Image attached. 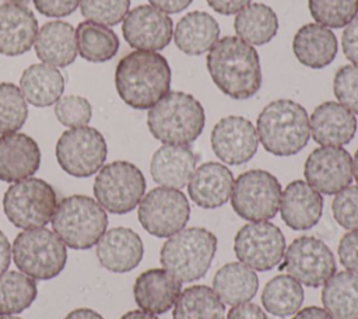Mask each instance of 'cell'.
Listing matches in <instances>:
<instances>
[{
  "instance_id": "cell-6",
  "label": "cell",
  "mask_w": 358,
  "mask_h": 319,
  "mask_svg": "<svg viewBox=\"0 0 358 319\" xmlns=\"http://www.w3.org/2000/svg\"><path fill=\"white\" fill-rule=\"evenodd\" d=\"M106 227V211L96 200L84 194L62 199L52 217L53 232L67 248L76 250H85L96 245Z\"/></svg>"
},
{
  "instance_id": "cell-28",
  "label": "cell",
  "mask_w": 358,
  "mask_h": 319,
  "mask_svg": "<svg viewBox=\"0 0 358 319\" xmlns=\"http://www.w3.org/2000/svg\"><path fill=\"white\" fill-rule=\"evenodd\" d=\"M220 38L217 20L206 11L185 14L173 29L176 48L189 56H199L210 50Z\"/></svg>"
},
{
  "instance_id": "cell-17",
  "label": "cell",
  "mask_w": 358,
  "mask_h": 319,
  "mask_svg": "<svg viewBox=\"0 0 358 319\" xmlns=\"http://www.w3.org/2000/svg\"><path fill=\"white\" fill-rule=\"evenodd\" d=\"M259 137L256 127L243 116H225L211 130V148L225 164L241 165L253 158Z\"/></svg>"
},
{
  "instance_id": "cell-31",
  "label": "cell",
  "mask_w": 358,
  "mask_h": 319,
  "mask_svg": "<svg viewBox=\"0 0 358 319\" xmlns=\"http://www.w3.org/2000/svg\"><path fill=\"white\" fill-rule=\"evenodd\" d=\"M322 302L334 319H358V274L350 270L334 273L323 284Z\"/></svg>"
},
{
  "instance_id": "cell-41",
  "label": "cell",
  "mask_w": 358,
  "mask_h": 319,
  "mask_svg": "<svg viewBox=\"0 0 358 319\" xmlns=\"http://www.w3.org/2000/svg\"><path fill=\"white\" fill-rule=\"evenodd\" d=\"M333 92L343 106L358 115V64H345L336 71Z\"/></svg>"
},
{
  "instance_id": "cell-1",
  "label": "cell",
  "mask_w": 358,
  "mask_h": 319,
  "mask_svg": "<svg viewBox=\"0 0 358 319\" xmlns=\"http://www.w3.org/2000/svg\"><path fill=\"white\" fill-rule=\"evenodd\" d=\"M206 66L217 88L232 99H248L262 87L256 49L238 36H224L210 49Z\"/></svg>"
},
{
  "instance_id": "cell-33",
  "label": "cell",
  "mask_w": 358,
  "mask_h": 319,
  "mask_svg": "<svg viewBox=\"0 0 358 319\" xmlns=\"http://www.w3.org/2000/svg\"><path fill=\"white\" fill-rule=\"evenodd\" d=\"M77 53L91 62L103 63L113 59L119 50L117 35L105 25L83 21L76 28Z\"/></svg>"
},
{
  "instance_id": "cell-36",
  "label": "cell",
  "mask_w": 358,
  "mask_h": 319,
  "mask_svg": "<svg viewBox=\"0 0 358 319\" xmlns=\"http://www.w3.org/2000/svg\"><path fill=\"white\" fill-rule=\"evenodd\" d=\"M38 294L32 277L18 270H10L0 276V316L15 315L32 305Z\"/></svg>"
},
{
  "instance_id": "cell-8",
  "label": "cell",
  "mask_w": 358,
  "mask_h": 319,
  "mask_svg": "<svg viewBox=\"0 0 358 319\" xmlns=\"http://www.w3.org/2000/svg\"><path fill=\"white\" fill-rule=\"evenodd\" d=\"M57 194L52 185L39 178L13 183L3 196V210L8 221L22 229L41 228L52 221Z\"/></svg>"
},
{
  "instance_id": "cell-32",
  "label": "cell",
  "mask_w": 358,
  "mask_h": 319,
  "mask_svg": "<svg viewBox=\"0 0 358 319\" xmlns=\"http://www.w3.org/2000/svg\"><path fill=\"white\" fill-rule=\"evenodd\" d=\"M236 36L252 46L268 43L278 31V18L274 10L263 3H250L242 8L234 21Z\"/></svg>"
},
{
  "instance_id": "cell-14",
  "label": "cell",
  "mask_w": 358,
  "mask_h": 319,
  "mask_svg": "<svg viewBox=\"0 0 358 319\" xmlns=\"http://www.w3.org/2000/svg\"><path fill=\"white\" fill-rule=\"evenodd\" d=\"M284 267L301 284L316 288L336 273V260L322 239L299 236L285 250Z\"/></svg>"
},
{
  "instance_id": "cell-40",
  "label": "cell",
  "mask_w": 358,
  "mask_h": 319,
  "mask_svg": "<svg viewBox=\"0 0 358 319\" xmlns=\"http://www.w3.org/2000/svg\"><path fill=\"white\" fill-rule=\"evenodd\" d=\"M55 116L66 127L87 126L92 116L90 101L80 95H64L55 104Z\"/></svg>"
},
{
  "instance_id": "cell-38",
  "label": "cell",
  "mask_w": 358,
  "mask_h": 319,
  "mask_svg": "<svg viewBox=\"0 0 358 319\" xmlns=\"http://www.w3.org/2000/svg\"><path fill=\"white\" fill-rule=\"evenodd\" d=\"M312 18L327 28L347 27L358 14V0H308Z\"/></svg>"
},
{
  "instance_id": "cell-39",
  "label": "cell",
  "mask_w": 358,
  "mask_h": 319,
  "mask_svg": "<svg viewBox=\"0 0 358 319\" xmlns=\"http://www.w3.org/2000/svg\"><path fill=\"white\" fill-rule=\"evenodd\" d=\"M129 8L130 0H80V10L87 21L105 27L123 21Z\"/></svg>"
},
{
  "instance_id": "cell-19",
  "label": "cell",
  "mask_w": 358,
  "mask_h": 319,
  "mask_svg": "<svg viewBox=\"0 0 358 319\" xmlns=\"http://www.w3.org/2000/svg\"><path fill=\"white\" fill-rule=\"evenodd\" d=\"M144 255L140 235L126 227L103 232L96 242V257L102 267L112 273H127L138 266Z\"/></svg>"
},
{
  "instance_id": "cell-13",
  "label": "cell",
  "mask_w": 358,
  "mask_h": 319,
  "mask_svg": "<svg viewBox=\"0 0 358 319\" xmlns=\"http://www.w3.org/2000/svg\"><path fill=\"white\" fill-rule=\"evenodd\" d=\"M234 250L239 262L257 271L278 266L285 253V238L281 229L268 221L245 224L236 232Z\"/></svg>"
},
{
  "instance_id": "cell-22",
  "label": "cell",
  "mask_w": 358,
  "mask_h": 319,
  "mask_svg": "<svg viewBox=\"0 0 358 319\" xmlns=\"http://www.w3.org/2000/svg\"><path fill=\"white\" fill-rule=\"evenodd\" d=\"M38 20L27 6L0 4V55L20 56L35 43Z\"/></svg>"
},
{
  "instance_id": "cell-11",
  "label": "cell",
  "mask_w": 358,
  "mask_h": 319,
  "mask_svg": "<svg viewBox=\"0 0 358 319\" xmlns=\"http://www.w3.org/2000/svg\"><path fill=\"white\" fill-rule=\"evenodd\" d=\"M55 154L57 164L66 173L76 178H88L103 166L108 146L99 130L80 126L62 133Z\"/></svg>"
},
{
  "instance_id": "cell-42",
  "label": "cell",
  "mask_w": 358,
  "mask_h": 319,
  "mask_svg": "<svg viewBox=\"0 0 358 319\" xmlns=\"http://www.w3.org/2000/svg\"><path fill=\"white\" fill-rule=\"evenodd\" d=\"M333 217L344 229H358V185L336 193L331 201Z\"/></svg>"
},
{
  "instance_id": "cell-44",
  "label": "cell",
  "mask_w": 358,
  "mask_h": 319,
  "mask_svg": "<svg viewBox=\"0 0 358 319\" xmlns=\"http://www.w3.org/2000/svg\"><path fill=\"white\" fill-rule=\"evenodd\" d=\"M32 1L38 13L52 18L70 15L77 10L80 4V0H32Z\"/></svg>"
},
{
  "instance_id": "cell-49",
  "label": "cell",
  "mask_w": 358,
  "mask_h": 319,
  "mask_svg": "<svg viewBox=\"0 0 358 319\" xmlns=\"http://www.w3.org/2000/svg\"><path fill=\"white\" fill-rule=\"evenodd\" d=\"M292 319H334V318L323 308L308 306L298 311Z\"/></svg>"
},
{
  "instance_id": "cell-34",
  "label": "cell",
  "mask_w": 358,
  "mask_h": 319,
  "mask_svg": "<svg viewBox=\"0 0 358 319\" xmlns=\"http://www.w3.org/2000/svg\"><path fill=\"white\" fill-rule=\"evenodd\" d=\"M225 305L207 285L185 288L173 306L172 319H224Z\"/></svg>"
},
{
  "instance_id": "cell-48",
  "label": "cell",
  "mask_w": 358,
  "mask_h": 319,
  "mask_svg": "<svg viewBox=\"0 0 358 319\" xmlns=\"http://www.w3.org/2000/svg\"><path fill=\"white\" fill-rule=\"evenodd\" d=\"M150 4L165 14H176L187 8L193 0H148Z\"/></svg>"
},
{
  "instance_id": "cell-23",
  "label": "cell",
  "mask_w": 358,
  "mask_h": 319,
  "mask_svg": "<svg viewBox=\"0 0 358 319\" xmlns=\"http://www.w3.org/2000/svg\"><path fill=\"white\" fill-rule=\"evenodd\" d=\"M182 292V281L165 269L143 271L134 281L133 295L137 306L159 315L168 312Z\"/></svg>"
},
{
  "instance_id": "cell-2",
  "label": "cell",
  "mask_w": 358,
  "mask_h": 319,
  "mask_svg": "<svg viewBox=\"0 0 358 319\" xmlns=\"http://www.w3.org/2000/svg\"><path fill=\"white\" fill-rule=\"evenodd\" d=\"M172 71L158 52L134 50L123 56L115 70V87L122 101L133 109H150L171 88Z\"/></svg>"
},
{
  "instance_id": "cell-55",
  "label": "cell",
  "mask_w": 358,
  "mask_h": 319,
  "mask_svg": "<svg viewBox=\"0 0 358 319\" xmlns=\"http://www.w3.org/2000/svg\"><path fill=\"white\" fill-rule=\"evenodd\" d=\"M0 319H21L18 316H13V315H1Z\"/></svg>"
},
{
  "instance_id": "cell-7",
  "label": "cell",
  "mask_w": 358,
  "mask_h": 319,
  "mask_svg": "<svg viewBox=\"0 0 358 319\" xmlns=\"http://www.w3.org/2000/svg\"><path fill=\"white\" fill-rule=\"evenodd\" d=\"M15 266L34 280H50L59 276L67 263L63 241L45 227L20 232L11 248Z\"/></svg>"
},
{
  "instance_id": "cell-25",
  "label": "cell",
  "mask_w": 358,
  "mask_h": 319,
  "mask_svg": "<svg viewBox=\"0 0 358 319\" xmlns=\"http://www.w3.org/2000/svg\"><path fill=\"white\" fill-rule=\"evenodd\" d=\"M199 157L185 144H164L152 155L150 172L155 183L164 187H185L197 164Z\"/></svg>"
},
{
  "instance_id": "cell-52",
  "label": "cell",
  "mask_w": 358,
  "mask_h": 319,
  "mask_svg": "<svg viewBox=\"0 0 358 319\" xmlns=\"http://www.w3.org/2000/svg\"><path fill=\"white\" fill-rule=\"evenodd\" d=\"M120 319H159V318L143 309H134V311L126 312L123 316H120Z\"/></svg>"
},
{
  "instance_id": "cell-27",
  "label": "cell",
  "mask_w": 358,
  "mask_h": 319,
  "mask_svg": "<svg viewBox=\"0 0 358 319\" xmlns=\"http://www.w3.org/2000/svg\"><path fill=\"white\" fill-rule=\"evenodd\" d=\"M35 53L42 63L53 67H67L77 57L76 29L66 21L45 22L35 39Z\"/></svg>"
},
{
  "instance_id": "cell-12",
  "label": "cell",
  "mask_w": 358,
  "mask_h": 319,
  "mask_svg": "<svg viewBox=\"0 0 358 319\" xmlns=\"http://www.w3.org/2000/svg\"><path fill=\"white\" fill-rule=\"evenodd\" d=\"M137 215L148 234L157 238H169L186 227L190 206L179 189L159 186L143 196Z\"/></svg>"
},
{
  "instance_id": "cell-53",
  "label": "cell",
  "mask_w": 358,
  "mask_h": 319,
  "mask_svg": "<svg viewBox=\"0 0 358 319\" xmlns=\"http://www.w3.org/2000/svg\"><path fill=\"white\" fill-rule=\"evenodd\" d=\"M352 173H354L355 180L358 182V150L355 151V154H354V160H352Z\"/></svg>"
},
{
  "instance_id": "cell-16",
  "label": "cell",
  "mask_w": 358,
  "mask_h": 319,
  "mask_svg": "<svg viewBox=\"0 0 358 319\" xmlns=\"http://www.w3.org/2000/svg\"><path fill=\"white\" fill-rule=\"evenodd\" d=\"M122 32L133 49L157 52L169 45L173 36V22L168 14L151 4H141L126 14Z\"/></svg>"
},
{
  "instance_id": "cell-5",
  "label": "cell",
  "mask_w": 358,
  "mask_h": 319,
  "mask_svg": "<svg viewBox=\"0 0 358 319\" xmlns=\"http://www.w3.org/2000/svg\"><path fill=\"white\" fill-rule=\"evenodd\" d=\"M215 252L217 236L203 227H190L165 241L159 262L178 280L192 283L207 273Z\"/></svg>"
},
{
  "instance_id": "cell-45",
  "label": "cell",
  "mask_w": 358,
  "mask_h": 319,
  "mask_svg": "<svg viewBox=\"0 0 358 319\" xmlns=\"http://www.w3.org/2000/svg\"><path fill=\"white\" fill-rule=\"evenodd\" d=\"M341 48L345 57L358 64V15L345 27L341 35Z\"/></svg>"
},
{
  "instance_id": "cell-24",
  "label": "cell",
  "mask_w": 358,
  "mask_h": 319,
  "mask_svg": "<svg viewBox=\"0 0 358 319\" xmlns=\"http://www.w3.org/2000/svg\"><path fill=\"white\" fill-rule=\"evenodd\" d=\"M234 175L220 162H206L197 166L187 183L190 199L201 208L224 206L232 193Z\"/></svg>"
},
{
  "instance_id": "cell-15",
  "label": "cell",
  "mask_w": 358,
  "mask_h": 319,
  "mask_svg": "<svg viewBox=\"0 0 358 319\" xmlns=\"http://www.w3.org/2000/svg\"><path fill=\"white\" fill-rule=\"evenodd\" d=\"M303 175L319 193L336 194L352 182V158L343 147L322 146L308 155Z\"/></svg>"
},
{
  "instance_id": "cell-35",
  "label": "cell",
  "mask_w": 358,
  "mask_h": 319,
  "mask_svg": "<svg viewBox=\"0 0 358 319\" xmlns=\"http://www.w3.org/2000/svg\"><path fill=\"white\" fill-rule=\"evenodd\" d=\"M303 302V288L291 276L280 274L273 277L262 291L263 308L278 318L294 315Z\"/></svg>"
},
{
  "instance_id": "cell-47",
  "label": "cell",
  "mask_w": 358,
  "mask_h": 319,
  "mask_svg": "<svg viewBox=\"0 0 358 319\" xmlns=\"http://www.w3.org/2000/svg\"><path fill=\"white\" fill-rule=\"evenodd\" d=\"M206 1L215 13L222 15L238 14L242 8H245L252 3V0H206Z\"/></svg>"
},
{
  "instance_id": "cell-20",
  "label": "cell",
  "mask_w": 358,
  "mask_h": 319,
  "mask_svg": "<svg viewBox=\"0 0 358 319\" xmlns=\"http://www.w3.org/2000/svg\"><path fill=\"white\" fill-rule=\"evenodd\" d=\"M281 218L295 231L313 228L323 213V197L305 180H292L281 192Z\"/></svg>"
},
{
  "instance_id": "cell-30",
  "label": "cell",
  "mask_w": 358,
  "mask_h": 319,
  "mask_svg": "<svg viewBox=\"0 0 358 319\" xmlns=\"http://www.w3.org/2000/svg\"><path fill=\"white\" fill-rule=\"evenodd\" d=\"M259 288L255 270L242 262H229L220 267L213 278V290L227 305L248 302Z\"/></svg>"
},
{
  "instance_id": "cell-3",
  "label": "cell",
  "mask_w": 358,
  "mask_h": 319,
  "mask_svg": "<svg viewBox=\"0 0 358 319\" xmlns=\"http://www.w3.org/2000/svg\"><path fill=\"white\" fill-rule=\"evenodd\" d=\"M256 132L263 148L277 157L298 154L309 141V116L292 99H275L259 113Z\"/></svg>"
},
{
  "instance_id": "cell-21",
  "label": "cell",
  "mask_w": 358,
  "mask_h": 319,
  "mask_svg": "<svg viewBox=\"0 0 358 319\" xmlns=\"http://www.w3.org/2000/svg\"><path fill=\"white\" fill-rule=\"evenodd\" d=\"M313 140L322 146L343 147L357 132L355 115L336 101H326L315 108L309 118Z\"/></svg>"
},
{
  "instance_id": "cell-43",
  "label": "cell",
  "mask_w": 358,
  "mask_h": 319,
  "mask_svg": "<svg viewBox=\"0 0 358 319\" xmlns=\"http://www.w3.org/2000/svg\"><path fill=\"white\" fill-rule=\"evenodd\" d=\"M338 257L347 270L358 274V229L343 235L338 243Z\"/></svg>"
},
{
  "instance_id": "cell-37",
  "label": "cell",
  "mask_w": 358,
  "mask_h": 319,
  "mask_svg": "<svg viewBox=\"0 0 358 319\" xmlns=\"http://www.w3.org/2000/svg\"><path fill=\"white\" fill-rule=\"evenodd\" d=\"M28 118L27 101L13 83H0V134L15 133Z\"/></svg>"
},
{
  "instance_id": "cell-54",
  "label": "cell",
  "mask_w": 358,
  "mask_h": 319,
  "mask_svg": "<svg viewBox=\"0 0 358 319\" xmlns=\"http://www.w3.org/2000/svg\"><path fill=\"white\" fill-rule=\"evenodd\" d=\"M7 3H13V4H20V6H27L31 0H6Z\"/></svg>"
},
{
  "instance_id": "cell-9",
  "label": "cell",
  "mask_w": 358,
  "mask_h": 319,
  "mask_svg": "<svg viewBox=\"0 0 358 319\" xmlns=\"http://www.w3.org/2000/svg\"><path fill=\"white\" fill-rule=\"evenodd\" d=\"M145 186V178L138 166L129 161H113L98 171L94 196L103 210L126 214L140 204Z\"/></svg>"
},
{
  "instance_id": "cell-26",
  "label": "cell",
  "mask_w": 358,
  "mask_h": 319,
  "mask_svg": "<svg viewBox=\"0 0 358 319\" xmlns=\"http://www.w3.org/2000/svg\"><path fill=\"white\" fill-rule=\"evenodd\" d=\"M338 50L334 32L317 22L302 25L294 35L292 52L296 60L309 69L329 66Z\"/></svg>"
},
{
  "instance_id": "cell-50",
  "label": "cell",
  "mask_w": 358,
  "mask_h": 319,
  "mask_svg": "<svg viewBox=\"0 0 358 319\" xmlns=\"http://www.w3.org/2000/svg\"><path fill=\"white\" fill-rule=\"evenodd\" d=\"M11 262V245L4 235V232L0 229V276L6 273Z\"/></svg>"
},
{
  "instance_id": "cell-29",
  "label": "cell",
  "mask_w": 358,
  "mask_h": 319,
  "mask_svg": "<svg viewBox=\"0 0 358 319\" xmlns=\"http://www.w3.org/2000/svg\"><path fill=\"white\" fill-rule=\"evenodd\" d=\"M20 90L31 105L45 108L56 104L64 91V77L46 63H34L28 66L20 78Z\"/></svg>"
},
{
  "instance_id": "cell-46",
  "label": "cell",
  "mask_w": 358,
  "mask_h": 319,
  "mask_svg": "<svg viewBox=\"0 0 358 319\" xmlns=\"http://www.w3.org/2000/svg\"><path fill=\"white\" fill-rule=\"evenodd\" d=\"M227 319H268L264 311L250 302H243L238 305H232L227 313Z\"/></svg>"
},
{
  "instance_id": "cell-4",
  "label": "cell",
  "mask_w": 358,
  "mask_h": 319,
  "mask_svg": "<svg viewBox=\"0 0 358 319\" xmlns=\"http://www.w3.org/2000/svg\"><path fill=\"white\" fill-rule=\"evenodd\" d=\"M206 125L204 108L192 94L169 91L147 115L150 133L164 144L193 143Z\"/></svg>"
},
{
  "instance_id": "cell-10",
  "label": "cell",
  "mask_w": 358,
  "mask_h": 319,
  "mask_svg": "<svg viewBox=\"0 0 358 319\" xmlns=\"http://www.w3.org/2000/svg\"><path fill=\"white\" fill-rule=\"evenodd\" d=\"M281 185L264 169H250L234 180L231 204L234 211L250 222L274 218L280 210Z\"/></svg>"
},
{
  "instance_id": "cell-51",
  "label": "cell",
  "mask_w": 358,
  "mask_h": 319,
  "mask_svg": "<svg viewBox=\"0 0 358 319\" xmlns=\"http://www.w3.org/2000/svg\"><path fill=\"white\" fill-rule=\"evenodd\" d=\"M64 319H103V316L90 308H77L69 312Z\"/></svg>"
},
{
  "instance_id": "cell-18",
  "label": "cell",
  "mask_w": 358,
  "mask_h": 319,
  "mask_svg": "<svg viewBox=\"0 0 358 319\" xmlns=\"http://www.w3.org/2000/svg\"><path fill=\"white\" fill-rule=\"evenodd\" d=\"M41 165L38 143L25 133L0 136V180L15 183L31 178Z\"/></svg>"
}]
</instances>
